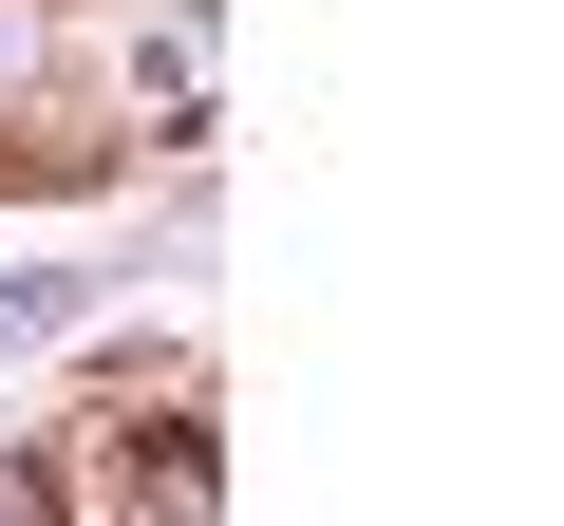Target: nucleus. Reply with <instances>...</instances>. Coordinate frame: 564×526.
Here are the masks:
<instances>
[{
	"mask_svg": "<svg viewBox=\"0 0 564 526\" xmlns=\"http://www.w3.org/2000/svg\"><path fill=\"white\" fill-rule=\"evenodd\" d=\"M0 526H57V489H39V470H0Z\"/></svg>",
	"mask_w": 564,
	"mask_h": 526,
	"instance_id": "obj_1",
	"label": "nucleus"
}]
</instances>
